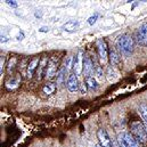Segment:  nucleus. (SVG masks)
I'll return each instance as SVG.
<instances>
[{
    "mask_svg": "<svg viewBox=\"0 0 147 147\" xmlns=\"http://www.w3.org/2000/svg\"><path fill=\"white\" fill-rule=\"evenodd\" d=\"M116 46L119 48V51L124 55V56H130L134 51V47H135V43H134V39L131 38V36L124 33L122 36L117 38V41H116Z\"/></svg>",
    "mask_w": 147,
    "mask_h": 147,
    "instance_id": "nucleus-1",
    "label": "nucleus"
},
{
    "mask_svg": "<svg viewBox=\"0 0 147 147\" xmlns=\"http://www.w3.org/2000/svg\"><path fill=\"white\" fill-rule=\"evenodd\" d=\"M131 135L140 144H145L147 142L146 128H145L144 123H142L139 121H136V122L131 123Z\"/></svg>",
    "mask_w": 147,
    "mask_h": 147,
    "instance_id": "nucleus-2",
    "label": "nucleus"
},
{
    "mask_svg": "<svg viewBox=\"0 0 147 147\" xmlns=\"http://www.w3.org/2000/svg\"><path fill=\"white\" fill-rule=\"evenodd\" d=\"M96 47H97V53H98V57L100 59V62L103 64H107L109 59H110V54H109V48H107V43L104 39H98L96 41Z\"/></svg>",
    "mask_w": 147,
    "mask_h": 147,
    "instance_id": "nucleus-3",
    "label": "nucleus"
},
{
    "mask_svg": "<svg viewBox=\"0 0 147 147\" xmlns=\"http://www.w3.org/2000/svg\"><path fill=\"white\" fill-rule=\"evenodd\" d=\"M117 142L121 145V147H139L138 142L129 132H121L117 136Z\"/></svg>",
    "mask_w": 147,
    "mask_h": 147,
    "instance_id": "nucleus-4",
    "label": "nucleus"
},
{
    "mask_svg": "<svg viewBox=\"0 0 147 147\" xmlns=\"http://www.w3.org/2000/svg\"><path fill=\"white\" fill-rule=\"evenodd\" d=\"M83 62H84V54L82 49L78 50V54L75 55L73 59V71L76 76L81 75L83 72Z\"/></svg>",
    "mask_w": 147,
    "mask_h": 147,
    "instance_id": "nucleus-5",
    "label": "nucleus"
},
{
    "mask_svg": "<svg viewBox=\"0 0 147 147\" xmlns=\"http://www.w3.org/2000/svg\"><path fill=\"white\" fill-rule=\"evenodd\" d=\"M58 58L56 57H51L48 62V65H47V69H46V78L48 80H51L54 79L57 74H58Z\"/></svg>",
    "mask_w": 147,
    "mask_h": 147,
    "instance_id": "nucleus-6",
    "label": "nucleus"
},
{
    "mask_svg": "<svg viewBox=\"0 0 147 147\" xmlns=\"http://www.w3.org/2000/svg\"><path fill=\"white\" fill-rule=\"evenodd\" d=\"M137 42L140 47H147V22L139 25L137 31Z\"/></svg>",
    "mask_w": 147,
    "mask_h": 147,
    "instance_id": "nucleus-7",
    "label": "nucleus"
},
{
    "mask_svg": "<svg viewBox=\"0 0 147 147\" xmlns=\"http://www.w3.org/2000/svg\"><path fill=\"white\" fill-rule=\"evenodd\" d=\"M97 138L99 140V144L103 147H113V142L111 140L109 134L104 129H99L97 131Z\"/></svg>",
    "mask_w": 147,
    "mask_h": 147,
    "instance_id": "nucleus-8",
    "label": "nucleus"
},
{
    "mask_svg": "<svg viewBox=\"0 0 147 147\" xmlns=\"http://www.w3.org/2000/svg\"><path fill=\"white\" fill-rule=\"evenodd\" d=\"M80 84L78 81V76L75 74H70L67 78V82H66V88L70 92H75L79 89Z\"/></svg>",
    "mask_w": 147,
    "mask_h": 147,
    "instance_id": "nucleus-9",
    "label": "nucleus"
},
{
    "mask_svg": "<svg viewBox=\"0 0 147 147\" xmlns=\"http://www.w3.org/2000/svg\"><path fill=\"white\" fill-rule=\"evenodd\" d=\"M83 72L86 74V78L92 76V74H95V65H94V62L91 61L90 57H86L84 58V62H83Z\"/></svg>",
    "mask_w": 147,
    "mask_h": 147,
    "instance_id": "nucleus-10",
    "label": "nucleus"
},
{
    "mask_svg": "<svg viewBox=\"0 0 147 147\" xmlns=\"http://www.w3.org/2000/svg\"><path fill=\"white\" fill-rule=\"evenodd\" d=\"M40 64V58L39 57H34L33 59L30 61V63L28 64V69H26V75L28 78H32L36 71L38 70V66Z\"/></svg>",
    "mask_w": 147,
    "mask_h": 147,
    "instance_id": "nucleus-11",
    "label": "nucleus"
},
{
    "mask_svg": "<svg viewBox=\"0 0 147 147\" xmlns=\"http://www.w3.org/2000/svg\"><path fill=\"white\" fill-rule=\"evenodd\" d=\"M105 75H106V79H107L110 82H115V81H117L119 78H120L119 72H117L116 69H115L114 66H112V65H109V66H107Z\"/></svg>",
    "mask_w": 147,
    "mask_h": 147,
    "instance_id": "nucleus-12",
    "label": "nucleus"
},
{
    "mask_svg": "<svg viewBox=\"0 0 147 147\" xmlns=\"http://www.w3.org/2000/svg\"><path fill=\"white\" fill-rule=\"evenodd\" d=\"M48 58L47 57H42L40 59V64H39V67H38V79L40 80L42 78V75L46 73V69H47V65H48Z\"/></svg>",
    "mask_w": 147,
    "mask_h": 147,
    "instance_id": "nucleus-13",
    "label": "nucleus"
},
{
    "mask_svg": "<svg viewBox=\"0 0 147 147\" xmlns=\"http://www.w3.org/2000/svg\"><path fill=\"white\" fill-rule=\"evenodd\" d=\"M78 26H79V22L78 21H69L62 26V29L64 31H66V32H74V31H76Z\"/></svg>",
    "mask_w": 147,
    "mask_h": 147,
    "instance_id": "nucleus-14",
    "label": "nucleus"
},
{
    "mask_svg": "<svg viewBox=\"0 0 147 147\" xmlns=\"http://www.w3.org/2000/svg\"><path fill=\"white\" fill-rule=\"evenodd\" d=\"M21 82V78L18 75H15V76H11L7 82H6V87L8 89H15Z\"/></svg>",
    "mask_w": 147,
    "mask_h": 147,
    "instance_id": "nucleus-15",
    "label": "nucleus"
},
{
    "mask_svg": "<svg viewBox=\"0 0 147 147\" xmlns=\"http://www.w3.org/2000/svg\"><path fill=\"white\" fill-rule=\"evenodd\" d=\"M86 86L90 90H95L98 88V81L96 80L95 76H88L86 78Z\"/></svg>",
    "mask_w": 147,
    "mask_h": 147,
    "instance_id": "nucleus-16",
    "label": "nucleus"
},
{
    "mask_svg": "<svg viewBox=\"0 0 147 147\" xmlns=\"http://www.w3.org/2000/svg\"><path fill=\"white\" fill-rule=\"evenodd\" d=\"M110 63H111V65L114 66V67H116V66L120 65V57H119V54H117L114 49H112L110 51Z\"/></svg>",
    "mask_w": 147,
    "mask_h": 147,
    "instance_id": "nucleus-17",
    "label": "nucleus"
},
{
    "mask_svg": "<svg viewBox=\"0 0 147 147\" xmlns=\"http://www.w3.org/2000/svg\"><path fill=\"white\" fill-rule=\"evenodd\" d=\"M43 92L46 94V95H53L54 92H55V90H56V84L54 83V82H48V83H46L45 86H43Z\"/></svg>",
    "mask_w": 147,
    "mask_h": 147,
    "instance_id": "nucleus-18",
    "label": "nucleus"
},
{
    "mask_svg": "<svg viewBox=\"0 0 147 147\" xmlns=\"http://www.w3.org/2000/svg\"><path fill=\"white\" fill-rule=\"evenodd\" d=\"M66 73H67V69H66L65 66L61 67L59 72L57 74V83H58V84H63V83H64V81H65V79H66Z\"/></svg>",
    "mask_w": 147,
    "mask_h": 147,
    "instance_id": "nucleus-19",
    "label": "nucleus"
},
{
    "mask_svg": "<svg viewBox=\"0 0 147 147\" xmlns=\"http://www.w3.org/2000/svg\"><path fill=\"white\" fill-rule=\"evenodd\" d=\"M105 76H106V75L104 73L103 69H102L99 65H95V78H96V80H97V81H103Z\"/></svg>",
    "mask_w": 147,
    "mask_h": 147,
    "instance_id": "nucleus-20",
    "label": "nucleus"
},
{
    "mask_svg": "<svg viewBox=\"0 0 147 147\" xmlns=\"http://www.w3.org/2000/svg\"><path fill=\"white\" fill-rule=\"evenodd\" d=\"M139 112H140V115H142L144 122L147 123V103H142L139 105Z\"/></svg>",
    "mask_w": 147,
    "mask_h": 147,
    "instance_id": "nucleus-21",
    "label": "nucleus"
},
{
    "mask_svg": "<svg viewBox=\"0 0 147 147\" xmlns=\"http://www.w3.org/2000/svg\"><path fill=\"white\" fill-rule=\"evenodd\" d=\"M16 63H17V58H16V57H11V58L9 59L8 65H7V72H8L9 74L13 72V70H14Z\"/></svg>",
    "mask_w": 147,
    "mask_h": 147,
    "instance_id": "nucleus-22",
    "label": "nucleus"
},
{
    "mask_svg": "<svg viewBox=\"0 0 147 147\" xmlns=\"http://www.w3.org/2000/svg\"><path fill=\"white\" fill-rule=\"evenodd\" d=\"M98 14H95L94 16H91V17H89L88 18V23L90 24V25H92V24H95L96 23V21H97V18H98Z\"/></svg>",
    "mask_w": 147,
    "mask_h": 147,
    "instance_id": "nucleus-23",
    "label": "nucleus"
},
{
    "mask_svg": "<svg viewBox=\"0 0 147 147\" xmlns=\"http://www.w3.org/2000/svg\"><path fill=\"white\" fill-rule=\"evenodd\" d=\"M10 7H14V8H16L17 7V2L16 1H10V0H8V1H6Z\"/></svg>",
    "mask_w": 147,
    "mask_h": 147,
    "instance_id": "nucleus-24",
    "label": "nucleus"
},
{
    "mask_svg": "<svg viewBox=\"0 0 147 147\" xmlns=\"http://www.w3.org/2000/svg\"><path fill=\"white\" fill-rule=\"evenodd\" d=\"M86 91H87V86H86V82H83V83L81 84V92L84 94Z\"/></svg>",
    "mask_w": 147,
    "mask_h": 147,
    "instance_id": "nucleus-25",
    "label": "nucleus"
},
{
    "mask_svg": "<svg viewBox=\"0 0 147 147\" xmlns=\"http://www.w3.org/2000/svg\"><path fill=\"white\" fill-rule=\"evenodd\" d=\"M113 147H121V145L119 144L117 140H115V142H113Z\"/></svg>",
    "mask_w": 147,
    "mask_h": 147,
    "instance_id": "nucleus-26",
    "label": "nucleus"
},
{
    "mask_svg": "<svg viewBox=\"0 0 147 147\" xmlns=\"http://www.w3.org/2000/svg\"><path fill=\"white\" fill-rule=\"evenodd\" d=\"M23 38H24V34L21 32V33L18 34V37H17V40H23Z\"/></svg>",
    "mask_w": 147,
    "mask_h": 147,
    "instance_id": "nucleus-27",
    "label": "nucleus"
},
{
    "mask_svg": "<svg viewBox=\"0 0 147 147\" xmlns=\"http://www.w3.org/2000/svg\"><path fill=\"white\" fill-rule=\"evenodd\" d=\"M40 32H48V28H41Z\"/></svg>",
    "mask_w": 147,
    "mask_h": 147,
    "instance_id": "nucleus-28",
    "label": "nucleus"
},
{
    "mask_svg": "<svg viewBox=\"0 0 147 147\" xmlns=\"http://www.w3.org/2000/svg\"><path fill=\"white\" fill-rule=\"evenodd\" d=\"M8 39H7V37H3V36H1V42H6Z\"/></svg>",
    "mask_w": 147,
    "mask_h": 147,
    "instance_id": "nucleus-29",
    "label": "nucleus"
},
{
    "mask_svg": "<svg viewBox=\"0 0 147 147\" xmlns=\"http://www.w3.org/2000/svg\"><path fill=\"white\" fill-rule=\"evenodd\" d=\"M144 125H145V128H146V131H147V123H146V122H144Z\"/></svg>",
    "mask_w": 147,
    "mask_h": 147,
    "instance_id": "nucleus-30",
    "label": "nucleus"
},
{
    "mask_svg": "<svg viewBox=\"0 0 147 147\" xmlns=\"http://www.w3.org/2000/svg\"><path fill=\"white\" fill-rule=\"evenodd\" d=\"M96 147H103V146H102L100 144H97V145H96Z\"/></svg>",
    "mask_w": 147,
    "mask_h": 147,
    "instance_id": "nucleus-31",
    "label": "nucleus"
}]
</instances>
